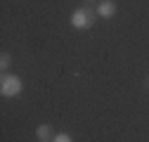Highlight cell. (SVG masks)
<instances>
[{
	"label": "cell",
	"mask_w": 149,
	"mask_h": 142,
	"mask_svg": "<svg viewBox=\"0 0 149 142\" xmlns=\"http://www.w3.org/2000/svg\"><path fill=\"white\" fill-rule=\"evenodd\" d=\"M36 137H38L40 142H52V128L47 126V123H40V126L36 128Z\"/></svg>",
	"instance_id": "cell-4"
},
{
	"label": "cell",
	"mask_w": 149,
	"mask_h": 142,
	"mask_svg": "<svg viewBox=\"0 0 149 142\" xmlns=\"http://www.w3.org/2000/svg\"><path fill=\"white\" fill-rule=\"evenodd\" d=\"M52 142H73V137H71L69 133H59V135L52 137Z\"/></svg>",
	"instance_id": "cell-5"
},
{
	"label": "cell",
	"mask_w": 149,
	"mask_h": 142,
	"mask_svg": "<svg viewBox=\"0 0 149 142\" xmlns=\"http://www.w3.org/2000/svg\"><path fill=\"white\" fill-rule=\"evenodd\" d=\"M114 14H116V3L114 0H102L97 5V17H102V19H111Z\"/></svg>",
	"instance_id": "cell-3"
},
{
	"label": "cell",
	"mask_w": 149,
	"mask_h": 142,
	"mask_svg": "<svg viewBox=\"0 0 149 142\" xmlns=\"http://www.w3.org/2000/svg\"><path fill=\"white\" fill-rule=\"evenodd\" d=\"M85 3H95V0H85Z\"/></svg>",
	"instance_id": "cell-7"
},
{
	"label": "cell",
	"mask_w": 149,
	"mask_h": 142,
	"mask_svg": "<svg viewBox=\"0 0 149 142\" xmlns=\"http://www.w3.org/2000/svg\"><path fill=\"white\" fill-rule=\"evenodd\" d=\"M10 64H12V59H10V55L5 52V55L0 57V69H3V71H7V69H10Z\"/></svg>",
	"instance_id": "cell-6"
},
{
	"label": "cell",
	"mask_w": 149,
	"mask_h": 142,
	"mask_svg": "<svg viewBox=\"0 0 149 142\" xmlns=\"http://www.w3.org/2000/svg\"><path fill=\"white\" fill-rule=\"evenodd\" d=\"M24 90V83L19 76H14V74H5L3 81H0V93H3V97H17V95H22Z\"/></svg>",
	"instance_id": "cell-1"
},
{
	"label": "cell",
	"mask_w": 149,
	"mask_h": 142,
	"mask_svg": "<svg viewBox=\"0 0 149 142\" xmlns=\"http://www.w3.org/2000/svg\"><path fill=\"white\" fill-rule=\"evenodd\" d=\"M95 14L97 12H92L88 7H78L76 12L71 14V26L73 29H88V26L95 24Z\"/></svg>",
	"instance_id": "cell-2"
},
{
	"label": "cell",
	"mask_w": 149,
	"mask_h": 142,
	"mask_svg": "<svg viewBox=\"0 0 149 142\" xmlns=\"http://www.w3.org/2000/svg\"><path fill=\"white\" fill-rule=\"evenodd\" d=\"M147 83H149V78H147Z\"/></svg>",
	"instance_id": "cell-8"
}]
</instances>
